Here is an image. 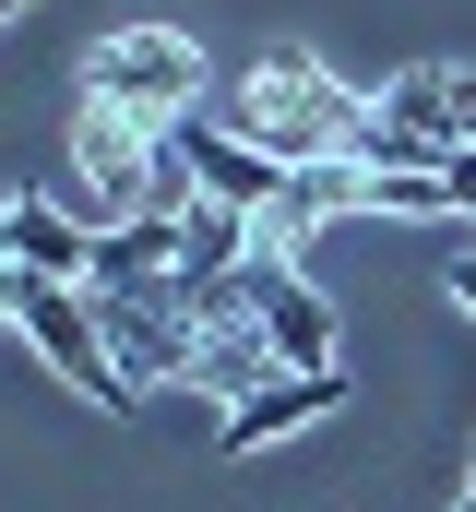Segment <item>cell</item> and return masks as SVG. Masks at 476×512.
<instances>
[{
    "instance_id": "obj_9",
    "label": "cell",
    "mask_w": 476,
    "mask_h": 512,
    "mask_svg": "<svg viewBox=\"0 0 476 512\" xmlns=\"http://www.w3.org/2000/svg\"><path fill=\"white\" fill-rule=\"evenodd\" d=\"M381 120L476 143V60H417V72H393V84H381Z\"/></svg>"
},
{
    "instance_id": "obj_7",
    "label": "cell",
    "mask_w": 476,
    "mask_h": 512,
    "mask_svg": "<svg viewBox=\"0 0 476 512\" xmlns=\"http://www.w3.org/2000/svg\"><path fill=\"white\" fill-rule=\"evenodd\" d=\"M346 405V370H274L262 393H238L227 417H215V441L227 453H262V441H286V429H322Z\"/></svg>"
},
{
    "instance_id": "obj_11",
    "label": "cell",
    "mask_w": 476,
    "mask_h": 512,
    "mask_svg": "<svg viewBox=\"0 0 476 512\" xmlns=\"http://www.w3.org/2000/svg\"><path fill=\"white\" fill-rule=\"evenodd\" d=\"M441 298H453V310L476 322V251H453V274H441Z\"/></svg>"
},
{
    "instance_id": "obj_5",
    "label": "cell",
    "mask_w": 476,
    "mask_h": 512,
    "mask_svg": "<svg viewBox=\"0 0 476 512\" xmlns=\"http://www.w3.org/2000/svg\"><path fill=\"white\" fill-rule=\"evenodd\" d=\"M167 155H179V179H191L203 203H238V215H262V203H274V179H286V167H274V155H250V143H238L215 108L167 120Z\"/></svg>"
},
{
    "instance_id": "obj_3",
    "label": "cell",
    "mask_w": 476,
    "mask_h": 512,
    "mask_svg": "<svg viewBox=\"0 0 476 512\" xmlns=\"http://www.w3.org/2000/svg\"><path fill=\"white\" fill-rule=\"evenodd\" d=\"M84 96L167 131V120H191V108H203V48H191L179 24H108V36H96V60H84Z\"/></svg>"
},
{
    "instance_id": "obj_12",
    "label": "cell",
    "mask_w": 476,
    "mask_h": 512,
    "mask_svg": "<svg viewBox=\"0 0 476 512\" xmlns=\"http://www.w3.org/2000/svg\"><path fill=\"white\" fill-rule=\"evenodd\" d=\"M12 12H36V0H0V24H12Z\"/></svg>"
},
{
    "instance_id": "obj_1",
    "label": "cell",
    "mask_w": 476,
    "mask_h": 512,
    "mask_svg": "<svg viewBox=\"0 0 476 512\" xmlns=\"http://www.w3.org/2000/svg\"><path fill=\"white\" fill-rule=\"evenodd\" d=\"M369 108H381V96L334 84V72H322L310 48H262V60L238 72V96L215 108V120H227L250 155H274V167H310V155H357Z\"/></svg>"
},
{
    "instance_id": "obj_8",
    "label": "cell",
    "mask_w": 476,
    "mask_h": 512,
    "mask_svg": "<svg viewBox=\"0 0 476 512\" xmlns=\"http://www.w3.org/2000/svg\"><path fill=\"white\" fill-rule=\"evenodd\" d=\"M0 251L24 262V274H60V286H84V274H96V227H84L72 203H36V191H0Z\"/></svg>"
},
{
    "instance_id": "obj_4",
    "label": "cell",
    "mask_w": 476,
    "mask_h": 512,
    "mask_svg": "<svg viewBox=\"0 0 476 512\" xmlns=\"http://www.w3.org/2000/svg\"><path fill=\"white\" fill-rule=\"evenodd\" d=\"M238 298H250V322H262V346H274V370H334V298H322L286 251L238 262Z\"/></svg>"
},
{
    "instance_id": "obj_10",
    "label": "cell",
    "mask_w": 476,
    "mask_h": 512,
    "mask_svg": "<svg viewBox=\"0 0 476 512\" xmlns=\"http://www.w3.org/2000/svg\"><path fill=\"white\" fill-rule=\"evenodd\" d=\"M369 203L381 215H453L441 203V167H393V179H369Z\"/></svg>"
},
{
    "instance_id": "obj_6",
    "label": "cell",
    "mask_w": 476,
    "mask_h": 512,
    "mask_svg": "<svg viewBox=\"0 0 476 512\" xmlns=\"http://www.w3.org/2000/svg\"><path fill=\"white\" fill-rule=\"evenodd\" d=\"M346 203H369V167H357V155H310V167H286V179H274V203L250 215V239L298 262V239H310V227H334Z\"/></svg>"
},
{
    "instance_id": "obj_2",
    "label": "cell",
    "mask_w": 476,
    "mask_h": 512,
    "mask_svg": "<svg viewBox=\"0 0 476 512\" xmlns=\"http://www.w3.org/2000/svg\"><path fill=\"white\" fill-rule=\"evenodd\" d=\"M0 322H12V334H24V346H36L72 393H96L108 417H131V405H143V393H131V370L108 358V334H96V298H84V286H60V274H24V262H12V274H0Z\"/></svg>"
}]
</instances>
